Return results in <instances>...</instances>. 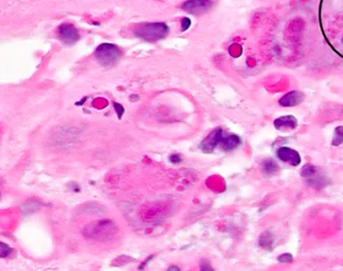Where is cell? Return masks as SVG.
<instances>
[{
  "label": "cell",
  "instance_id": "cell-1",
  "mask_svg": "<svg viewBox=\"0 0 343 271\" xmlns=\"http://www.w3.org/2000/svg\"><path fill=\"white\" fill-rule=\"evenodd\" d=\"M241 144L242 141L238 135L226 133L223 129L218 127L201 143L200 148L203 153L211 154L218 147L226 150V152H230V150L238 148Z\"/></svg>",
  "mask_w": 343,
  "mask_h": 271
},
{
  "label": "cell",
  "instance_id": "cell-2",
  "mask_svg": "<svg viewBox=\"0 0 343 271\" xmlns=\"http://www.w3.org/2000/svg\"><path fill=\"white\" fill-rule=\"evenodd\" d=\"M170 28L164 23H146L135 28V36L145 41L155 42L163 39L169 34Z\"/></svg>",
  "mask_w": 343,
  "mask_h": 271
},
{
  "label": "cell",
  "instance_id": "cell-3",
  "mask_svg": "<svg viewBox=\"0 0 343 271\" xmlns=\"http://www.w3.org/2000/svg\"><path fill=\"white\" fill-rule=\"evenodd\" d=\"M122 56L121 50L112 43H102L95 51V57L105 67L116 65Z\"/></svg>",
  "mask_w": 343,
  "mask_h": 271
},
{
  "label": "cell",
  "instance_id": "cell-4",
  "mask_svg": "<svg viewBox=\"0 0 343 271\" xmlns=\"http://www.w3.org/2000/svg\"><path fill=\"white\" fill-rule=\"evenodd\" d=\"M113 233H114L113 224L109 221H104V222H98L95 224H91L86 229L83 235H86L87 237L91 236L92 239L104 240L103 236L110 238Z\"/></svg>",
  "mask_w": 343,
  "mask_h": 271
},
{
  "label": "cell",
  "instance_id": "cell-5",
  "mask_svg": "<svg viewBox=\"0 0 343 271\" xmlns=\"http://www.w3.org/2000/svg\"><path fill=\"white\" fill-rule=\"evenodd\" d=\"M214 3L212 0H187L182 4L181 8L189 13L194 14V16H199L204 12L209 11Z\"/></svg>",
  "mask_w": 343,
  "mask_h": 271
},
{
  "label": "cell",
  "instance_id": "cell-6",
  "mask_svg": "<svg viewBox=\"0 0 343 271\" xmlns=\"http://www.w3.org/2000/svg\"><path fill=\"white\" fill-rule=\"evenodd\" d=\"M277 156L281 161L291 164L293 167H297V165H299L301 163V157L299 153L293 148L285 146L280 147L277 150Z\"/></svg>",
  "mask_w": 343,
  "mask_h": 271
},
{
  "label": "cell",
  "instance_id": "cell-7",
  "mask_svg": "<svg viewBox=\"0 0 343 271\" xmlns=\"http://www.w3.org/2000/svg\"><path fill=\"white\" fill-rule=\"evenodd\" d=\"M58 36L60 40L66 44H70V46L77 42L80 38V35L79 32L77 31V28L72 24L60 25L58 27Z\"/></svg>",
  "mask_w": 343,
  "mask_h": 271
},
{
  "label": "cell",
  "instance_id": "cell-8",
  "mask_svg": "<svg viewBox=\"0 0 343 271\" xmlns=\"http://www.w3.org/2000/svg\"><path fill=\"white\" fill-rule=\"evenodd\" d=\"M304 94L300 91H291L280 99L279 104L283 107H294L304 101Z\"/></svg>",
  "mask_w": 343,
  "mask_h": 271
},
{
  "label": "cell",
  "instance_id": "cell-9",
  "mask_svg": "<svg viewBox=\"0 0 343 271\" xmlns=\"http://www.w3.org/2000/svg\"><path fill=\"white\" fill-rule=\"evenodd\" d=\"M297 125L298 121L294 116H283L274 120V127L279 131H293Z\"/></svg>",
  "mask_w": 343,
  "mask_h": 271
},
{
  "label": "cell",
  "instance_id": "cell-10",
  "mask_svg": "<svg viewBox=\"0 0 343 271\" xmlns=\"http://www.w3.org/2000/svg\"><path fill=\"white\" fill-rule=\"evenodd\" d=\"M261 170L265 176H273L279 172V165L273 159L266 158L261 163Z\"/></svg>",
  "mask_w": 343,
  "mask_h": 271
},
{
  "label": "cell",
  "instance_id": "cell-11",
  "mask_svg": "<svg viewBox=\"0 0 343 271\" xmlns=\"http://www.w3.org/2000/svg\"><path fill=\"white\" fill-rule=\"evenodd\" d=\"M274 243H276L274 242V238L270 232H263L260 238H259V245L265 251L273 250Z\"/></svg>",
  "mask_w": 343,
  "mask_h": 271
},
{
  "label": "cell",
  "instance_id": "cell-12",
  "mask_svg": "<svg viewBox=\"0 0 343 271\" xmlns=\"http://www.w3.org/2000/svg\"><path fill=\"white\" fill-rule=\"evenodd\" d=\"M317 168L314 167V165L312 164H306L301 170V176L306 178L307 180L313 178L314 176L317 175Z\"/></svg>",
  "mask_w": 343,
  "mask_h": 271
},
{
  "label": "cell",
  "instance_id": "cell-13",
  "mask_svg": "<svg viewBox=\"0 0 343 271\" xmlns=\"http://www.w3.org/2000/svg\"><path fill=\"white\" fill-rule=\"evenodd\" d=\"M331 144L334 147L340 146L341 144H343V126L336 127V130H334V133H333Z\"/></svg>",
  "mask_w": 343,
  "mask_h": 271
},
{
  "label": "cell",
  "instance_id": "cell-14",
  "mask_svg": "<svg viewBox=\"0 0 343 271\" xmlns=\"http://www.w3.org/2000/svg\"><path fill=\"white\" fill-rule=\"evenodd\" d=\"M12 248L9 246V245H7L5 244L4 242L0 243V256L2 257H7V256H9L11 253H12Z\"/></svg>",
  "mask_w": 343,
  "mask_h": 271
},
{
  "label": "cell",
  "instance_id": "cell-15",
  "mask_svg": "<svg viewBox=\"0 0 343 271\" xmlns=\"http://www.w3.org/2000/svg\"><path fill=\"white\" fill-rule=\"evenodd\" d=\"M278 260L280 262H282V263H291V262L294 261V257H293L292 254L285 253V254L280 255L279 257H278Z\"/></svg>",
  "mask_w": 343,
  "mask_h": 271
},
{
  "label": "cell",
  "instance_id": "cell-16",
  "mask_svg": "<svg viewBox=\"0 0 343 271\" xmlns=\"http://www.w3.org/2000/svg\"><path fill=\"white\" fill-rule=\"evenodd\" d=\"M190 25H191V20L188 19V18L182 19V21H181V32L187 31V29L190 27Z\"/></svg>",
  "mask_w": 343,
  "mask_h": 271
},
{
  "label": "cell",
  "instance_id": "cell-17",
  "mask_svg": "<svg viewBox=\"0 0 343 271\" xmlns=\"http://www.w3.org/2000/svg\"><path fill=\"white\" fill-rule=\"evenodd\" d=\"M170 161H171L172 163H174V164H177V163H179V162L182 161V158H181L180 155H171V157H170Z\"/></svg>",
  "mask_w": 343,
  "mask_h": 271
},
{
  "label": "cell",
  "instance_id": "cell-18",
  "mask_svg": "<svg viewBox=\"0 0 343 271\" xmlns=\"http://www.w3.org/2000/svg\"><path fill=\"white\" fill-rule=\"evenodd\" d=\"M113 106H114V108H116V110H117V114H118V117H119V118H122V115H123V112H124V108H123V107H122V106H121V105L117 104V103H114V105H113Z\"/></svg>",
  "mask_w": 343,
  "mask_h": 271
},
{
  "label": "cell",
  "instance_id": "cell-19",
  "mask_svg": "<svg viewBox=\"0 0 343 271\" xmlns=\"http://www.w3.org/2000/svg\"><path fill=\"white\" fill-rule=\"evenodd\" d=\"M201 270H213V268L208 262V260H202L201 261Z\"/></svg>",
  "mask_w": 343,
  "mask_h": 271
},
{
  "label": "cell",
  "instance_id": "cell-20",
  "mask_svg": "<svg viewBox=\"0 0 343 271\" xmlns=\"http://www.w3.org/2000/svg\"><path fill=\"white\" fill-rule=\"evenodd\" d=\"M169 270H179V268H177V267H171Z\"/></svg>",
  "mask_w": 343,
  "mask_h": 271
}]
</instances>
